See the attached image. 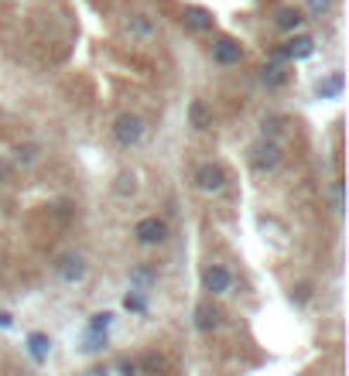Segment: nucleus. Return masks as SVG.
<instances>
[{
  "instance_id": "obj_8",
  "label": "nucleus",
  "mask_w": 349,
  "mask_h": 376,
  "mask_svg": "<svg viewBox=\"0 0 349 376\" xmlns=\"http://www.w3.org/2000/svg\"><path fill=\"white\" fill-rule=\"evenodd\" d=\"M48 349H52V339H48L45 332H31V335H27V352H31L34 363H45V359H48Z\"/></svg>"
},
{
  "instance_id": "obj_7",
  "label": "nucleus",
  "mask_w": 349,
  "mask_h": 376,
  "mask_svg": "<svg viewBox=\"0 0 349 376\" xmlns=\"http://www.w3.org/2000/svg\"><path fill=\"white\" fill-rule=\"evenodd\" d=\"M213 58L219 62V65H237L243 58V48L233 41V38H219L213 45Z\"/></svg>"
},
{
  "instance_id": "obj_1",
  "label": "nucleus",
  "mask_w": 349,
  "mask_h": 376,
  "mask_svg": "<svg viewBox=\"0 0 349 376\" xmlns=\"http://www.w3.org/2000/svg\"><path fill=\"white\" fill-rule=\"evenodd\" d=\"M250 164L257 171H274L281 164V144L274 137H261L253 147H250Z\"/></svg>"
},
{
  "instance_id": "obj_10",
  "label": "nucleus",
  "mask_w": 349,
  "mask_h": 376,
  "mask_svg": "<svg viewBox=\"0 0 349 376\" xmlns=\"http://www.w3.org/2000/svg\"><path fill=\"white\" fill-rule=\"evenodd\" d=\"M188 120H192L195 130H209V127H213V113H209V107H206L202 100H195V103L188 107Z\"/></svg>"
},
{
  "instance_id": "obj_6",
  "label": "nucleus",
  "mask_w": 349,
  "mask_h": 376,
  "mask_svg": "<svg viewBox=\"0 0 349 376\" xmlns=\"http://www.w3.org/2000/svg\"><path fill=\"white\" fill-rule=\"evenodd\" d=\"M202 284H206L213 295H226V291L233 288V274L226 267H216L213 264V267H206V274H202Z\"/></svg>"
},
{
  "instance_id": "obj_20",
  "label": "nucleus",
  "mask_w": 349,
  "mask_h": 376,
  "mask_svg": "<svg viewBox=\"0 0 349 376\" xmlns=\"http://www.w3.org/2000/svg\"><path fill=\"white\" fill-rule=\"evenodd\" d=\"M124 308H127V311H144V297H140V295H127V297H124Z\"/></svg>"
},
{
  "instance_id": "obj_9",
  "label": "nucleus",
  "mask_w": 349,
  "mask_h": 376,
  "mask_svg": "<svg viewBox=\"0 0 349 376\" xmlns=\"http://www.w3.org/2000/svg\"><path fill=\"white\" fill-rule=\"evenodd\" d=\"M185 25L195 27V31H213L216 18L209 11H202V7H185Z\"/></svg>"
},
{
  "instance_id": "obj_19",
  "label": "nucleus",
  "mask_w": 349,
  "mask_h": 376,
  "mask_svg": "<svg viewBox=\"0 0 349 376\" xmlns=\"http://www.w3.org/2000/svg\"><path fill=\"white\" fill-rule=\"evenodd\" d=\"M131 27L140 31V34H151V21H147L144 14H134V18H131Z\"/></svg>"
},
{
  "instance_id": "obj_13",
  "label": "nucleus",
  "mask_w": 349,
  "mask_h": 376,
  "mask_svg": "<svg viewBox=\"0 0 349 376\" xmlns=\"http://www.w3.org/2000/svg\"><path fill=\"white\" fill-rule=\"evenodd\" d=\"M301 11H295V7H284V11H277V27L281 31H298L301 27Z\"/></svg>"
},
{
  "instance_id": "obj_4",
  "label": "nucleus",
  "mask_w": 349,
  "mask_h": 376,
  "mask_svg": "<svg viewBox=\"0 0 349 376\" xmlns=\"http://www.w3.org/2000/svg\"><path fill=\"white\" fill-rule=\"evenodd\" d=\"M195 185L202 188V192H223V185H226V171H223L219 164H202L199 175H195Z\"/></svg>"
},
{
  "instance_id": "obj_25",
  "label": "nucleus",
  "mask_w": 349,
  "mask_h": 376,
  "mask_svg": "<svg viewBox=\"0 0 349 376\" xmlns=\"http://www.w3.org/2000/svg\"><path fill=\"white\" fill-rule=\"evenodd\" d=\"M151 277H154L151 270H134V281H137V284H151Z\"/></svg>"
},
{
  "instance_id": "obj_3",
  "label": "nucleus",
  "mask_w": 349,
  "mask_h": 376,
  "mask_svg": "<svg viewBox=\"0 0 349 376\" xmlns=\"http://www.w3.org/2000/svg\"><path fill=\"white\" fill-rule=\"evenodd\" d=\"M134 236L144 243V246H158V243H164V236H168V226H164V219L151 215V219H140V222H137Z\"/></svg>"
},
{
  "instance_id": "obj_27",
  "label": "nucleus",
  "mask_w": 349,
  "mask_h": 376,
  "mask_svg": "<svg viewBox=\"0 0 349 376\" xmlns=\"http://www.w3.org/2000/svg\"><path fill=\"white\" fill-rule=\"evenodd\" d=\"M0 328H11V315L7 311H0Z\"/></svg>"
},
{
  "instance_id": "obj_23",
  "label": "nucleus",
  "mask_w": 349,
  "mask_h": 376,
  "mask_svg": "<svg viewBox=\"0 0 349 376\" xmlns=\"http://www.w3.org/2000/svg\"><path fill=\"white\" fill-rule=\"evenodd\" d=\"M0 182H14V164L0 158Z\"/></svg>"
},
{
  "instance_id": "obj_22",
  "label": "nucleus",
  "mask_w": 349,
  "mask_h": 376,
  "mask_svg": "<svg viewBox=\"0 0 349 376\" xmlns=\"http://www.w3.org/2000/svg\"><path fill=\"white\" fill-rule=\"evenodd\" d=\"M38 158V147H31V144H25V147H18V161H34Z\"/></svg>"
},
{
  "instance_id": "obj_12",
  "label": "nucleus",
  "mask_w": 349,
  "mask_h": 376,
  "mask_svg": "<svg viewBox=\"0 0 349 376\" xmlns=\"http://www.w3.org/2000/svg\"><path fill=\"white\" fill-rule=\"evenodd\" d=\"M216 318H219V315H216V308L209 301H202V304L195 308V328H199V332H213Z\"/></svg>"
},
{
  "instance_id": "obj_18",
  "label": "nucleus",
  "mask_w": 349,
  "mask_h": 376,
  "mask_svg": "<svg viewBox=\"0 0 349 376\" xmlns=\"http://www.w3.org/2000/svg\"><path fill=\"white\" fill-rule=\"evenodd\" d=\"M103 346H107V339H103V335H96V332H89V335H86V352H100Z\"/></svg>"
},
{
  "instance_id": "obj_14",
  "label": "nucleus",
  "mask_w": 349,
  "mask_h": 376,
  "mask_svg": "<svg viewBox=\"0 0 349 376\" xmlns=\"http://www.w3.org/2000/svg\"><path fill=\"white\" fill-rule=\"evenodd\" d=\"M261 79H264V86H270V89H281V86L288 82V72H284L281 65H264Z\"/></svg>"
},
{
  "instance_id": "obj_26",
  "label": "nucleus",
  "mask_w": 349,
  "mask_h": 376,
  "mask_svg": "<svg viewBox=\"0 0 349 376\" xmlns=\"http://www.w3.org/2000/svg\"><path fill=\"white\" fill-rule=\"evenodd\" d=\"M144 366H147V370H154V366H162V356H147V359H144Z\"/></svg>"
},
{
  "instance_id": "obj_15",
  "label": "nucleus",
  "mask_w": 349,
  "mask_h": 376,
  "mask_svg": "<svg viewBox=\"0 0 349 376\" xmlns=\"http://www.w3.org/2000/svg\"><path fill=\"white\" fill-rule=\"evenodd\" d=\"M343 86H346L343 72H332L329 79L319 82V96H339V93H343Z\"/></svg>"
},
{
  "instance_id": "obj_17",
  "label": "nucleus",
  "mask_w": 349,
  "mask_h": 376,
  "mask_svg": "<svg viewBox=\"0 0 349 376\" xmlns=\"http://www.w3.org/2000/svg\"><path fill=\"white\" fill-rule=\"evenodd\" d=\"M134 175H120L117 178V195H134Z\"/></svg>"
},
{
  "instance_id": "obj_24",
  "label": "nucleus",
  "mask_w": 349,
  "mask_h": 376,
  "mask_svg": "<svg viewBox=\"0 0 349 376\" xmlns=\"http://www.w3.org/2000/svg\"><path fill=\"white\" fill-rule=\"evenodd\" d=\"M277 130H281V120H277V116H264V137L277 134Z\"/></svg>"
},
{
  "instance_id": "obj_21",
  "label": "nucleus",
  "mask_w": 349,
  "mask_h": 376,
  "mask_svg": "<svg viewBox=\"0 0 349 376\" xmlns=\"http://www.w3.org/2000/svg\"><path fill=\"white\" fill-rule=\"evenodd\" d=\"M329 7H332V0H308V11H312V14H319V18L329 14Z\"/></svg>"
},
{
  "instance_id": "obj_5",
  "label": "nucleus",
  "mask_w": 349,
  "mask_h": 376,
  "mask_svg": "<svg viewBox=\"0 0 349 376\" xmlns=\"http://www.w3.org/2000/svg\"><path fill=\"white\" fill-rule=\"evenodd\" d=\"M58 277H62L65 284H79L82 277H86V260H82L79 253H65V257L58 260Z\"/></svg>"
},
{
  "instance_id": "obj_2",
  "label": "nucleus",
  "mask_w": 349,
  "mask_h": 376,
  "mask_svg": "<svg viewBox=\"0 0 349 376\" xmlns=\"http://www.w3.org/2000/svg\"><path fill=\"white\" fill-rule=\"evenodd\" d=\"M113 137H117V144L134 147V144H140V137H144V120L134 116V113H120L117 123H113Z\"/></svg>"
},
{
  "instance_id": "obj_28",
  "label": "nucleus",
  "mask_w": 349,
  "mask_h": 376,
  "mask_svg": "<svg viewBox=\"0 0 349 376\" xmlns=\"http://www.w3.org/2000/svg\"><path fill=\"white\" fill-rule=\"evenodd\" d=\"M86 376H107L103 370H86Z\"/></svg>"
},
{
  "instance_id": "obj_11",
  "label": "nucleus",
  "mask_w": 349,
  "mask_h": 376,
  "mask_svg": "<svg viewBox=\"0 0 349 376\" xmlns=\"http://www.w3.org/2000/svg\"><path fill=\"white\" fill-rule=\"evenodd\" d=\"M315 52V41L308 38V34H298L288 41V48H284V58H308V55Z\"/></svg>"
},
{
  "instance_id": "obj_16",
  "label": "nucleus",
  "mask_w": 349,
  "mask_h": 376,
  "mask_svg": "<svg viewBox=\"0 0 349 376\" xmlns=\"http://www.w3.org/2000/svg\"><path fill=\"white\" fill-rule=\"evenodd\" d=\"M110 318H113L110 311H103V315H93V322H89V332H96V335H103V332H107V328H110Z\"/></svg>"
}]
</instances>
